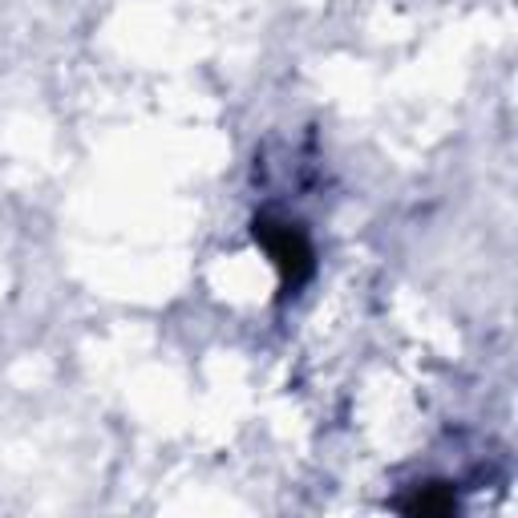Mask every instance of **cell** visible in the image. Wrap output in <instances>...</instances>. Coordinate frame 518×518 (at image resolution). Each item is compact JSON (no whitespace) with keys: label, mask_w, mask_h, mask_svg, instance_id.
<instances>
[{"label":"cell","mask_w":518,"mask_h":518,"mask_svg":"<svg viewBox=\"0 0 518 518\" xmlns=\"http://www.w3.org/2000/svg\"><path fill=\"white\" fill-rule=\"evenodd\" d=\"M255 235H264L268 239V251H272V259L284 268V272H292V268H308V243L292 231V227H280V231H272V223H264V227H255Z\"/></svg>","instance_id":"obj_1"},{"label":"cell","mask_w":518,"mask_h":518,"mask_svg":"<svg viewBox=\"0 0 518 518\" xmlns=\"http://www.w3.org/2000/svg\"><path fill=\"white\" fill-rule=\"evenodd\" d=\"M409 514H450L458 502H454V494H438L434 486H425V490H417V498H409V502H401Z\"/></svg>","instance_id":"obj_2"}]
</instances>
